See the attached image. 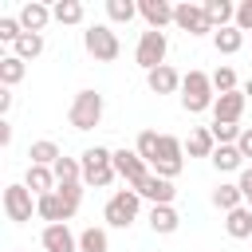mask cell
Segmentation results:
<instances>
[{
  "label": "cell",
  "mask_w": 252,
  "mask_h": 252,
  "mask_svg": "<svg viewBox=\"0 0 252 252\" xmlns=\"http://www.w3.org/2000/svg\"><path fill=\"white\" fill-rule=\"evenodd\" d=\"M217 102V91H213V79L205 71H189L181 79V106L189 114H201V110H213Z\"/></svg>",
  "instance_id": "obj_2"
},
{
  "label": "cell",
  "mask_w": 252,
  "mask_h": 252,
  "mask_svg": "<svg viewBox=\"0 0 252 252\" xmlns=\"http://www.w3.org/2000/svg\"><path fill=\"white\" fill-rule=\"evenodd\" d=\"M79 252H110V236H106V228H83L79 232Z\"/></svg>",
  "instance_id": "obj_29"
},
{
  "label": "cell",
  "mask_w": 252,
  "mask_h": 252,
  "mask_svg": "<svg viewBox=\"0 0 252 252\" xmlns=\"http://www.w3.org/2000/svg\"><path fill=\"white\" fill-rule=\"evenodd\" d=\"M244 205H248V209H252V197H248V201H244Z\"/></svg>",
  "instance_id": "obj_43"
},
{
  "label": "cell",
  "mask_w": 252,
  "mask_h": 252,
  "mask_svg": "<svg viewBox=\"0 0 252 252\" xmlns=\"http://www.w3.org/2000/svg\"><path fill=\"white\" fill-rule=\"evenodd\" d=\"M244 102H248V94H244V91H228V94H217V102H213V122H232V126H240Z\"/></svg>",
  "instance_id": "obj_12"
},
{
  "label": "cell",
  "mask_w": 252,
  "mask_h": 252,
  "mask_svg": "<svg viewBox=\"0 0 252 252\" xmlns=\"http://www.w3.org/2000/svg\"><path fill=\"white\" fill-rule=\"evenodd\" d=\"M24 75H28V63H24L20 55H4V59H0V83H4L8 91H12Z\"/></svg>",
  "instance_id": "obj_28"
},
{
  "label": "cell",
  "mask_w": 252,
  "mask_h": 252,
  "mask_svg": "<svg viewBox=\"0 0 252 252\" xmlns=\"http://www.w3.org/2000/svg\"><path fill=\"white\" fill-rule=\"evenodd\" d=\"M24 185H28L35 197H43V193H55V173H51V165H28V177H24Z\"/></svg>",
  "instance_id": "obj_22"
},
{
  "label": "cell",
  "mask_w": 252,
  "mask_h": 252,
  "mask_svg": "<svg viewBox=\"0 0 252 252\" xmlns=\"http://www.w3.org/2000/svg\"><path fill=\"white\" fill-rule=\"evenodd\" d=\"M83 12H87V8H83L79 0H55V4H51V16H55L59 24H83Z\"/></svg>",
  "instance_id": "obj_30"
},
{
  "label": "cell",
  "mask_w": 252,
  "mask_h": 252,
  "mask_svg": "<svg viewBox=\"0 0 252 252\" xmlns=\"http://www.w3.org/2000/svg\"><path fill=\"white\" fill-rule=\"evenodd\" d=\"M114 173H118V177H122L130 189H138V185H142V181H146L154 169H150V165L138 158V150H114Z\"/></svg>",
  "instance_id": "obj_9"
},
{
  "label": "cell",
  "mask_w": 252,
  "mask_h": 252,
  "mask_svg": "<svg viewBox=\"0 0 252 252\" xmlns=\"http://www.w3.org/2000/svg\"><path fill=\"white\" fill-rule=\"evenodd\" d=\"M205 16H209L213 32L232 28V24H236V4H232V0H205Z\"/></svg>",
  "instance_id": "obj_19"
},
{
  "label": "cell",
  "mask_w": 252,
  "mask_h": 252,
  "mask_svg": "<svg viewBox=\"0 0 252 252\" xmlns=\"http://www.w3.org/2000/svg\"><path fill=\"white\" fill-rule=\"evenodd\" d=\"M236 28L240 32H252V0H240L236 4Z\"/></svg>",
  "instance_id": "obj_37"
},
{
  "label": "cell",
  "mask_w": 252,
  "mask_h": 252,
  "mask_svg": "<svg viewBox=\"0 0 252 252\" xmlns=\"http://www.w3.org/2000/svg\"><path fill=\"white\" fill-rule=\"evenodd\" d=\"M209 130H213L217 146H236V138H240V130H244V126H232V122H213Z\"/></svg>",
  "instance_id": "obj_35"
},
{
  "label": "cell",
  "mask_w": 252,
  "mask_h": 252,
  "mask_svg": "<svg viewBox=\"0 0 252 252\" xmlns=\"http://www.w3.org/2000/svg\"><path fill=\"white\" fill-rule=\"evenodd\" d=\"M106 16H110V24H130L138 16V4L134 0H106Z\"/></svg>",
  "instance_id": "obj_33"
},
{
  "label": "cell",
  "mask_w": 252,
  "mask_h": 252,
  "mask_svg": "<svg viewBox=\"0 0 252 252\" xmlns=\"http://www.w3.org/2000/svg\"><path fill=\"white\" fill-rule=\"evenodd\" d=\"M67 118H71V126L75 130H94L98 122H102V94L98 91H79L75 98H71V110H67Z\"/></svg>",
  "instance_id": "obj_5"
},
{
  "label": "cell",
  "mask_w": 252,
  "mask_h": 252,
  "mask_svg": "<svg viewBox=\"0 0 252 252\" xmlns=\"http://www.w3.org/2000/svg\"><path fill=\"white\" fill-rule=\"evenodd\" d=\"M8 142H12V126H8V122H0V146H8Z\"/></svg>",
  "instance_id": "obj_41"
},
{
  "label": "cell",
  "mask_w": 252,
  "mask_h": 252,
  "mask_svg": "<svg viewBox=\"0 0 252 252\" xmlns=\"http://www.w3.org/2000/svg\"><path fill=\"white\" fill-rule=\"evenodd\" d=\"M35 213H39L47 224H67V220L75 217V205H67V201L59 197V189H55V193L35 197Z\"/></svg>",
  "instance_id": "obj_11"
},
{
  "label": "cell",
  "mask_w": 252,
  "mask_h": 252,
  "mask_svg": "<svg viewBox=\"0 0 252 252\" xmlns=\"http://www.w3.org/2000/svg\"><path fill=\"white\" fill-rule=\"evenodd\" d=\"M51 173H55V185H79L83 181V161L79 158H59L51 165Z\"/></svg>",
  "instance_id": "obj_27"
},
{
  "label": "cell",
  "mask_w": 252,
  "mask_h": 252,
  "mask_svg": "<svg viewBox=\"0 0 252 252\" xmlns=\"http://www.w3.org/2000/svg\"><path fill=\"white\" fill-rule=\"evenodd\" d=\"M244 94H252V79H248V83H244Z\"/></svg>",
  "instance_id": "obj_42"
},
{
  "label": "cell",
  "mask_w": 252,
  "mask_h": 252,
  "mask_svg": "<svg viewBox=\"0 0 252 252\" xmlns=\"http://www.w3.org/2000/svg\"><path fill=\"white\" fill-rule=\"evenodd\" d=\"M213 47L220 51V55H236L240 47H244V32L232 24V28H220V32H213Z\"/></svg>",
  "instance_id": "obj_26"
},
{
  "label": "cell",
  "mask_w": 252,
  "mask_h": 252,
  "mask_svg": "<svg viewBox=\"0 0 252 252\" xmlns=\"http://www.w3.org/2000/svg\"><path fill=\"white\" fill-rule=\"evenodd\" d=\"M213 205H217L220 213H232V209H240V205H244V193H240V185H232V181H220V185L213 189Z\"/></svg>",
  "instance_id": "obj_25"
},
{
  "label": "cell",
  "mask_w": 252,
  "mask_h": 252,
  "mask_svg": "<svg viewBox=\"0 0 252 252\" xmlns=\"http://www.w3.org/2000/svg\"><path fill=\"white\" fill-rule=\"evenodd\" d=\"M209 79H213V91H217V94L240 91V87H236V71H232V67H217V71H213Z\"/></svg>",
  "instance_id": "obj_34"
},
{
  "label": "cell",
  "mask_w": 252,
  "mask_h": 252,
  "mask_svg": "<svg viewBox=\"0 0 252 252\" xmlns=\"http://www.w3.org/2000/svg\"><path fill=\"white\" fill-rule=\"evenodd\" d=\"M185 150H189V158H213V150H217V138H213V130H209V126H197V130H189V138H185Z\"/></svg>",
  "instance_id": "obj_20"
},
{
  "label": "cell",
  "mask_w": 252,
  "mask_h": 252,
  "mask_svg": "<svg viewBox=\"0 0 252 252\" xmlns=\"http://www.w3.org/2000/svg\"><path fill=\"white\" fill-rule=\"evenodd\" d=\"M181 79H185V75H177V71L165 63V67H158V71L146 75V87H150L154 94H173V91H181Z\"/></svg>",
  "instance_id": "obj_17"
},
{
  "label": "cell",
  "mask_w": 252,
  "mask_h": 252,
  "mask_svg": "<svg viewBox=\"0 0 252 252\" xmlns=\"http://www.w3.org/2000/svg\"><path fill=\"white\" fill-rule=\"evenodd\" d=\"M134 193H138L142 201H150V205H173V197H177L173 181H165V177H158V173H150Z\"/></svg>",
  "instance_id": "obj_13"
},
{
  "label": "cell",
  "mask_w": 252,
  "mask_h": 252,
  "mask_svg": "<svg viewBox=\"0 0 252 252\" xmlns=\"http://www.w3.org/2000/svg\"><path fill=\"white\" fill-rule=\"evenodd\" d=\"M236 150H240V158H252V126H244V130H240Z\"/></svg>",
  "instance_id": "obj_38"
},
{
  "label": "cell",
  "mask_w": 252,
  "mask_h": 252,
  "mask_svg": "<svg viewBox=\"0 0 252 252\" xmlns=\"http://www.w3.org/2000/svg\"><path fill=\"white\" fill-rule=\"evenodd\" d=\"M177 224H181V217H177L173 205H150V228L154 232L169 236V232H177Z\"/></svg>",
  "instance_id": "obj_21"
},
{
  "label": "cell",
  "mask_w": 252,
  "mask_h": 252,
  "mask_svg": "<svg viewBox=\"0 0 252 252\" xmlns=\"http://www.w3.org/2000/svg\"><path fill=\"white\" fill-rule=\"evenodd\" d=\"M236 185H240V193H244V201H248V197H252V165L240 169V181H236Z\"/></svg>",
  "instance_id": "obj_39"
},
{
  "label": "cell",
  "mask_w": 252,
  "mask_h": 252,
  "mask_svg": "<svg viewBox=\"0 0 252 252\" xmlns=\"http://www.w3.org/2000/svg\"><path fill=\"white\" fill-rule=\"evenodd\" d=\"M28 158H32L28 165H55V161L63 158V150H59L51 138H39V142H32V146H28Z\"/></svg>",
  "instance_id": "obj_23"
},
{
  "label": "cell",
  "mask_w": 252,
  "mask_h": 252,
  "mask_svg": "<svg viewBox=\"0 0 252 252\" xmlns=\"http://www.w3.org/2000/svg\"><path fill=\"white\" fill-rule=\"evenodd\" d=\"M39 51H43V35H35V32H24V35L12 43V55H20L24 63H28V59H35Z\"/></svg>",
  "instance_id": "obj_31"
},
{
  "label": "cell",
  "mask_w": 252,
  "mask_h": 252,
  "mask_svg": "<svg viewBox=\"0 0 252 252\" xmlns=\"http://www.w3.org/2000/svg\"><path fill=\"white\" fill-rule=\"evenodd\" d=\"M39 244H43V252H79V236L67 224H47L39 232Z\"/></svg>",
  "instance_id": "obj_14"
},
{
  "label": "cell",
  "mask_w": 252,
  "mask_h": 252,
  "mask_svg": "<svg viewBox=\"0 0 252 252\" xmlns=\"http://www.w3.org/2000/svg\"><path fill=\"white\" fill-rule=\"evenodd\" d=\"M158 146H161V134H158V130H142L134 150H138V158H142L146 165H154V158H158Z\"/></svg>",
  "instance_id": "obj_32"
},
{
  "label": "cell",
  "mask_w": 252,
  "mask_h": 252,
  "mask_svg": "<svg viewBox=\"0 0 252 252\" xmlns=\"http://www.w3.org/2000/svg\"><path fill=\"white\" fill-rule=\"evenodd\" d=\"M138 209H142V197H138L134 189H114L110 201L102 205V220H106L110 228H130V224L138 220Z\"/></svg>",
  "instance_id": "obj_3"
},
{
  "label": "cell",
  "mask_w": 252,
  "mask_h": 252,
  "mask_svg": "<svg viewBox=\"0 0 252 252\" xmlns=\"http://www.w3.org/2000/svg\"><path fill=\"white\" fill-rule=\"evenodd\" d=\"M138 16L146 20V28L161 32L165 24H173V4L169 0H138Z\"/></svg>",
  "instance_id": "obj_15"
},
{
  "label": "cell",
  "mask_w": 252,
  "mask_h": 252,
  "mask_svg": "<svg viewBox=\"0 0 252 252\" xmlns=\"http://www.w3.org/2000/svg\"><path fill=\"white\" fill-rule=\"evenodd\" d=\"M8 110H12V91L4 87V91H0V114H8Z\"/></svg>",
  "instance_id": "obj_40"
},
{
  "label": "cell",
  "mask_w": 252,
  "mask_h": 252,
  "mask_svg": "<svg viewBox=\"0 0 252 252\" xmlns=\"http://www.w3.org/2000/svg\"><path fill=\"white\" fill-rule=\"evenodd\" d=\"M181 169H185V142L173 138V134H161V146H158V158H154V173L173 181Z\"/></svg>",
  "instance_id": "obj_7"
},
{
  "label": "cell",
  "mask_w": 252,
  "mask_h": 252,
  "mask_svg": "<svg viewBox=\"0 0 252 252\" xmlns=\"http://www.w3.org/2000/svg\"><path fill=\"white\" fill-rule=\"evenodd\" d=\"M20 35H24L20 20H16V16H0V39H4V43H16Z\"/></svg>",
  "instance_id": "obj_36"
},
{
  "label": "cell",
  "mask_w": 252,
  "mask_h": 252,
  "mask_svg": "<svg viewBox=\"0 0 252 252\" xmlns=\"http://www.w3.org/2000/svg\"><path fill=\"white\" fill-rule=\"evenodd\" d=\"M224 232H228L232 240H252V209L240 205V209L224 213Z\"/></svg>",
  "instance_id": "obj_18"
},
{
  "label": "cell",
  "mask_w": 252,
  "mask_h": 252,
  "mask_svg": "<svg viewBox=\"0 0 252 252\" xmlns=\"http://www.w3.org/2000/svg\"><path fill=\"white\" fill-rule=\"evenodd\" d=\"M209 161H213V169H217V173H236V169H244V158H240V150H236V146H217Z\"/></svg>",
  "instance_id": "obj_24"
},
{
  "label": "cell",
  "mask_w": 252,
  "mask_h": 252,
  "mask_svg": "<svg viewBox=\"0 0 252 252\" xmlns=\"http://www.w3.org/2000/svg\"><path fill=\"white\" fill-rule=\"evenodd\" d=\"M16 20H20V28H24V32H35V35H43V28H47L55 16H51V8H47V4H39V0H28V4L20 8V16H16Z\"/></svg>",
  "instance_id": "obj_16"
},
{
  "label": "cell",
  "mask_w": 252,
  "mask_h": 252,
  "mask_svg": "<svg viewBox=\"0 0 252 252\" xmlns=\"http://www.w3.org/2000/svg\"><path fill=\"white\" fill-rule=\"evenodd\" d=\"M32 213H35L32 189H28V185H8V189H4V217H8L12 224H24V220H32Z\"/></svg>",
  "instance_id": "obj_10"
},
{
  "label": "cell",
  "mask_w": 252,
  "mask_h": 252,
  "mask_svg": "<svg viewBox=\"0 0 252 252\" xmlns=\"http://www.w3.org/2000/svg\"><path fill=\"white\" fill-rule=\"evenodd\" d=\"M173 24H177L181 32H189V35H205V32H213V24H209V16H205V4H193V0L173 4Z\"/></svg>",
  "instance_id": "obj_8"
},
{
  "label": "cell",
  "mask_w": 252,
  "mask_h": 252,
  "mask_svg": "<svg viewBox=\"0 0 252 252\" xmlns=\"http://www.w3.org/2000/svg\"><path fill=\"white\" fill-rule=\"evenodd\" d=\"M165 51H169V39H165V32H154V28H146V32L138 35L134 59H138V67H146V75H150V71L165 67Z\"/></svg>",
  "instance_id": "obj_6"
},
{
  "label": "cell",
  "mask_w": 252,
  "mask_h": 252,
  "mask_svg": "<svg viewBox=\"0 0 252 252\" xmlns=\"http://www.w3.org/2000/svg\"><path fill=\"white\" fill-rule=\"evenodd\" d=\"M83 185H91V189H106V185H114V150H106V146H91V150H83Z\"/></svg>",
  "instance_id": "obj_1"
},
{
  "label": "cell",
  "mask_w": 252,
  "mask_h": 252,
  "mask_svg": "<svg viewBox=\"0 0 252 252\" xmlns=\"http://www.w3.org/2000/svg\"><path fill=\"white\" fill-rule=\"evenodd\" d=\"M83 47H87V55L98 59V63H114V59L122 55V43H118V35L110 32V24H91V28L83 32Z\"/></svg>",
  "instance_id": "obj_4"
}]
</instances>
